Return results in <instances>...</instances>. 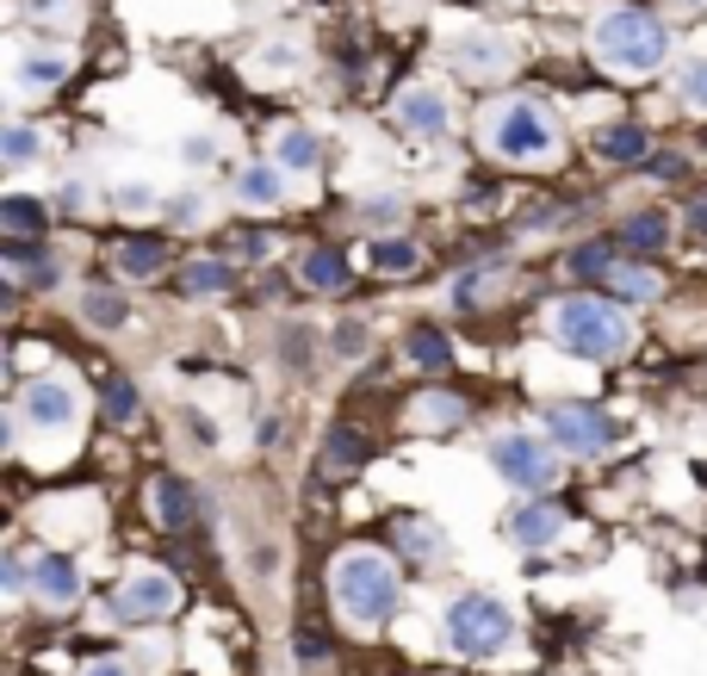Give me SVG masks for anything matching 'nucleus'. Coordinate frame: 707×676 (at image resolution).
<instances>
[{"label":"nucleus","instance_id":"nucleus-38","mask_svg":"<svg viewBox=\"0 0 707 676\" xmlns=\"http://www.w3.org/2000/svg\"><path fill=\"white\" fill-rule=\"evenodd\" d=\"M180 156H187V162H199V168H205V162H211V143H199V137H193L187 149H180Z\"/></svg>","mask_w":707,"mask_h":676},{"label":"nucleus","instance_id":"nucleus-31","mask_svg":"<svg viewBox=\"0 0 707 676\" xmlns=\"http://www.w3.org/2000/svg\"><path fill=\"white\" fill-rule=\"evenodd\" d=\"M373 268H378V273H409V268H416V242L378 237V242H373Z\"/></svg>","mask_w":707,"mask_h":676},{"label":"nucleus","instance_id":"nucleus-24","mask_svg":"<svg viewBox=\"0 0 707 676\" xmlns=\"http://www.w3.org/2000/svg\"><path fill=\"white\" fill-rule=\"evenodd\" d=\"M236 199L242 205H280V168H242L236 174Z\"/></svg>","mask_w":707,"mask_h":676},{"label":"nucleus","instance_id":"nucleus-40","mask_svg":"<svg viewBox=\"0 0 707 676\" xmlns=\"http://www.w3.org/2000/svg\"><path fill=\"white\" fill-rule=\"evenodd\" d=\"M683 7H707V0H683Z\"/></svg>","mask_w":707,"mask_h":676},{"label":"nucleus","instance_id":"nucleus-16","mask_svg":"<svg viewBox=\"0 0 707 676\" xmlns=\"http://www.w3.org/2000/svg\"><path fill=\"white\" fill-rule=\"evenodd\" d=\"M596 156L602 162H645L652 156V137H645V125H602L596 131Z\"/></svg>","mask_w":707,"mask_h":676},{"label":"nucleus","instance_id":"nucleus-20","mask_svg":"<svg viewBox=\"0 0 707 676\" xmlns=\"http://www.w3.org/2000/svg\"><path fill=\"white\" fill-rule=\"evenodd\" d=\"M602 292H614V299H627V304H645V299H658L664 292V280L652 268H614Z\"/></svg>","mask_w":707,"mask_h":676},{"label":"nucleus","instance_id":"nucleus-8","mask_svg":"<svg viewBox=\"0 0 707 676\" xmlns=\"http://www.w3.org/2000/svg\"><path fill=\"white\" fill-rule=\"evenodd\" d=\"M174 602H180V583L168 571H131L112 590V614H125V621H162V614H174Z\"/></svg>","mask_w":707,"mask_h":676},{"label":"nucleus","instance_id":"nucleus-35","mask_svg":"<svg viewBox=\"0 0 707 676\" xmlns=\"http://www.w3.org/2000/svg\"><path fill=\"white\" fill-rule=\"evenodd\" d=\"M118 211H131V218L156 211V193H149V187H125V193H118Z\"/></svg>","mask_w":707,"mask_h":676},{"label":"nucleus","instance_id":"nucleus-32","mask_svg":"<svg viewBox=\"0 0 707 676\" xmlns=\"http://www.w3.org/2000/svg\"><path fill=\"white\" fill-rule=\"evenodd\" d=\"M44 218H50V211H44L38 199H0V223H7L13 237H32Z\"/></svg>","mask_w":707,"mask_h":676},{"label":"nucleus","instance_id":"nucleus-36","mask_svg":"<svg viewBox=\"0 0 707 676\" xmlns=\"http://www.w3.org/2000/svg\"><path fill=\"white\" fill-rule=\"evenodd\" d=\"M87 676H137V670L125 658H100V664H87Z\"/></svg>","mask_w":707,"mask_h":676},{"label":"nucleus","instance_id":"nucleus-23","mask_svg":"<svg viewBox=\"0 0 707 676\" xmlns=\"http://www.w3.org/2000/svg\"><path fill=\"white\" fill-rule=\"evenodd\" d=\"M404 354H409L416 366H428V373H440L454 347H447V335H440L435 323H416V330H409V342H404Z\"/></svg>","mask_w":707,"mask_h":676},{"label":"nucleus","instance_id":"nucleus-14","mask_svg":"<svg viewBox=\"0 0 707 676\" xmlns=\"http://www.w3.org/2000/svg\"><path fill=\"white\" fill-rule=\"evenodd\" d=\"M347 280H354V268H347V249L323 242V249L304 254V285H316V292H347Z\"/></svg>","mask_w":707,"mask_h":676},{"label":"nucleus","instance_id":"nucleus-22","mask_svg":"<svg viewBox=\"0 0 707 676\" xmlns=\"http://www.w3.org/2000/svg\"><path fill=\"white\" fill-rule=\"evenodd\" d=\"M366 459V440L354 435V428H335L330 435V447H323V478H342V472H354Z\"/></svg>","mask_w":707,"mask_h":676},{"label":"nucleus","instance_id":"nucleus-11","mask_svg":"<svg viewBox=\"0 0 707 676\" xmlns=\"http://www.w3.org/2000/svg\"><path fill=\"white\" fill-rule=\"evenodd\" d=\"M559 534H565V509L547 503V497H534L509 516V540H521V547H552Z\"/></svg>","mask_w":707,"mask_h":676},{"label":"nucleus","instance_id":"nucleus-15","mask_svg":"<svg viewBox=\"0 0 707 676\" xmlns=\"http://www.w3.org/2000/svg\"><path fill=\"white\" fill-rule=\"evenodd\" d=\"M454 63L466 69V75L490 81V75H503V69L516 63V50H509V44H497V38H466V44L454 50Z\"/></svg>","mask_w":707,"mask_h":676},{"label":"nucleus","instance_id":"nucleus-17","mask_svg":"<svg viewBox=\"0 0 707 676\" xmlns=\"http://www.w3.org/2000/svg\"><path fill=\"white\" fill-rule=\"evenodd\" d=\"M118 268H125L131 280H156V273L168 268V242L162 237H131L125 249H118Z\"/></svg>","mask_w":707,"mask_h":676},{"label":"nucleus","instance_id":"nucleus-9","mask_svg":"<svg viewBox=\"0 0 707 676\" xmlns=\"http://www.w3.org/2000/svg\"><path fill=\"white\" fill-rule=\"evenodd\" d=\"M19 416L32 428H69L81 416V397H75V385H63V378H38V385L19 392Z\"/></svg>","mask_w":707,"mask_h":676},{"label":"nucleus","instance_id":"nucleus-4","mask_svg":"<svg viewBox=\"0 0 707 676\" xmlns=\"http://www.w3.org/2000/svg\"><path fill=\"white\" fill-rule=\"evenodd\" d=\"M447 645H454L459 658H497L509 639H516V621H509V609L497 596H485V590H466V596L447 602Z\"/></svg>","mask_w":707,"mask_h":676},{"label":"nucleus","instance_id":"nucleus-1","mask_svg":"<svg viewBox=\"0 0 707 676\" xmlns=\"http://www.w3.org/2000/svg\"><path fill=\"white\" fill-rule=\"evenodd\" d=\"M552 335H559V347L578 354V361H621L633 347L627 311L614 299H602V292H583V299L559 304V311H552Z\"/></svg>","mask_w":707,"mask_h":676},{"label":"nucleus","instance_id":"nucleus-12","mask_svg":"<svg viewBox=\"0 0 707 676\" xmlns=\"http://www.w3.org/2000/svg\"><path fill=\"white\" fill-rule=\"evenodd\" d=\"M397 125L416 131V137H440V131H447V94H435V87L397 94Z\"/></svg>","mask_w":707,"mask_h":676},{"label":"nucleus","instance_id":"nucleus-37","mask_svg":"<svg viewBox=\"0 0 707 676\" xmlns=\"http://www.w3.org/2000/svg\"><path fill=\"white\" fill-rule=\"evenodd\" d=\"M0 578H7V590H13V596H19V590H25V583H32V578H25V565H19V559H7V571H0Z\"/></svg>","mask_w":707,"mask_h":676},{"label":"nucleus","instance_id":"nucleus-26","mask_svg":"<svg viewBox=\"0 0 707 676\" xmlns=\"http://www.w3.org/2000/svg\"><path fill=\"white\" fill-rule=\"evenodd\" d=\"M621 268V261H614V242H583L578 254H571V273H578V280H596V285H609V273Z\"/></svg>","mask_w":707,"mask_h":676},{"label":"nucleus","instance_id":"nucleus-13","mask_svg":"<svg viewBox=\"0 0 707 676\" xmlns=\"http://www.w3.org/2000/svg\"><path fill=\"white\" fill-rule=\"evenodd\" d=\"M149 509H156L162 528H187V521L199 516V497H193L180 478H156V485H149Z\"/></svg>","mask_w":707,"mask_h":676},{"label":"nucleus","instance_id":"nucleus-3","mask_svg":"<svg viewBox=\"0 0 707 676\" xmlns=\"http://www.w3.org/2000/svg\"><path fill=\"white\" fill-rule=\"evenodd\" d=\"M596 56L621 75H652V69L670 56V32H664V19L640 13V7H614V13L596 19V32H590Z\"/></svg>","mask_w":707,"mask_h":676},{"label":"nucleus","instance_id":"nucleus-33","mask_svg":"<svg viewBox=\"0 0 707 676\" xmlns=\"http://www.w3.org/2000/svg\"><path fill=\"white\" fill-rule=\"evenodd\" d=\"M81 316H87V323H100V330H118V323H125V299H118V292H87Z\"/></svg>","mask_w":707,"mask_h":676},{"label":"nucleus","instance_id":"nucleus-29","mask_svg":"<svg viewBox=\"0 0 707 676\" xmlns=\"http://www.w3.org/2000/svg\"><path fill=\"white\" fill-rule=\"evenodd\" d=\"M676 94L689 112H707V56H689V63L676 69Z\"/></svg>","mask_w":707,"mask_h":676},{"label":"nucleus","instance_id":"nucleus-10","mask_svg":"<svg viewBox=\"0 0 707 676\" xmlns=\"http://www.w3.org/2000/svg\"><path fill=\"white\" fill-rule=\"evenodd\" d=\"M32 596L44 602V609H75V596H81V565L69 559V552H44L32 565Z\"/></svg>","mask_w":707,"mask_h":676},{"label":"nucleus","instance_id":"nucleus-39","mask_svg":"<svg viewBox=\"0 0 707 676\" xmlns=\"http://www.w3.org/2000/svg\"><path fill=\"white\" fill-rule=\"evenodd\" d=\"M689 230H701V237H707V199H701V205H695V211H689Z\"/></svg>","mask_w":707,"mask_h":676},{"label":"nucleus","instance_id":"nucleus-6","mask_svg":"<svg viewBox=\"0 0 707 676\" xmlns=\"http://www.w3.org/2000/svg\"><path fill=\"white\" fill-rule=\"evenodd\" d=\"M540 423H547V440L559 454H578V459H602V454H614V440H621L614 416L596 404H547Z\"/></svg>","mask_w":707,"mask_h":676},{"label":"nucleus","instance_id":"nucleus-7","mask_svg":"<svg viewBox=\"0 0 707 676\" xmlns=\"http://www.w3.org/2000/svg\"><path fill=\"white\" fill-rule=\"evenodd\" d=\"M490 466H497V478H509L516 490H540V497H547V490L559 485V472H565L559 447H552V440H534V435H503L490 447Z\"/></svg>","mask_w":707,"mask_h":676},{"label":"nucleus","instance_id":"nucleus-21","mask_svg":"<svg viewBox=\"0 0 707 676\" xmlns=\"http://www.w3.org/2000/svg\"><path fill=\"white\" fill-rule=\"evenodd\" d=\"M180 285H187V299H223L236 285V273H230V261H193Z\"/></svg>","mask_w":707,"mask_h":676},{"label":"nucleus","instance_id":"nucleus-5","mask_svg":"<svg viewBox=\"0 0 707 676\" xmlns=\"http://www.w3.org/2000/svg\"><path fill=\"white\" fill-rule=\"evenodd\" d=\"M552 143H559V125H552V112L534 106V100H509V106L490 118V149L503 162H540V156H552Z\"/></svg>","mask_w":707,"mask_h":676},{"label":"nucleus","instance_id":"nucleus-27","mask_svg":"<svg viewBox=\"0 0 707 676\" xmlns=\"http://www.w3.org/2000/svg\"><path fill=\"white\" fill-rule=\"evenodd\" d=\"M100 409H106V423H137V385L131 378H106L100 385Z\"/></svg>","mask_w":707,"mask_h":676},{"label":"nucleus","instance_id":"nucleus-30","mask_svg":"<svg viewBox=\"0 0 707 676\" xmlns=\"http://www.w3.org/2000/svg\"><path fill=\"white\" fill-rule=\"evenodd\" d=\"M416 423H423V428H454V423H466V404H459V397L428 392L423 404H416Z\"/></svg>","mask_w":707,"mask_h":676},{"label":"nucleus","instance_id":"nucleus-19","mask_svg":"<svg viewBox=\"0 0 707 676\" xmlns=\"http://www.w3.org/2000/svg\"><path fill=\"white\" fill-rule=\"evenodd\" d=\"M392 540L409 552V559H440V528L423 516H397L392 521Z\"/></svg>","mask_w":707,"mask_h":676},{"label":"nucleus","instance_id":"nucleus-2","mask_svg":"<svg viewBox=\"0 0 707 676\" xmlns=\"http://www.w3.org/2000/svg\"><path fill=\"white\" fill-rule=\"evenodd\" d=\"M330 590H335V609L361 627H385L397 614V571L378 559V552H342L330 565Z\"/></svg>","mask_w":707,"mask_h":676},{"label":"nucleus","instance_id":"nucleus-28","mask_svg":"<svg viewBox=\"0 0 707 676\" xmlns=\"http://www.w3.org/2000/svg\"><path fill=\"white\" fill-rule=\"evenodd\" d=\"M316 162H323V149H316V137H311V131H285V137H280V168H292V174H311Z\"/></svg>","mask_w":707,"mask_h":676},{"label":"nucleus","instance_id":"nucleus-34","mask_svg":"<svg viewBox=\"0 0 707 676\" xmlns=\"http://www.w3.org/2000/svg\"><path fill=\"white\" fill-rule=\"evenodd\" d=\"M0 156H7V168H25V162L38 156V137L25 125H7V149H0Z\"/></svg>","mask_w":707,"mask_h":676},{"label":"nucleus","instance_id":"nucleus-18","mask_svg":"<svg viewBox=\"0 0 707 676\" xmlns=\"http://www.w3.org/2000/svg\"><path fill=\"white\" fill-rule=\"evenodd\" d=\"M664 237H670V218H664V211H633V218L621 223V242H627L633 254H658Z\"/></svg>","mask_w":707,"mask_h":676},{"label":"nucleus","instance_id":"nucleus-25","mask_svg":"<svg viewBox=\"0 0 707 676\" xmlns=\"http://www.w3.org/2000/svg\"><path fill=\"white\" fill-rule=\"evenodd\" d=\"M63 75H69V56H63V50H32V56L19 63V81H25V87H56Z\"/></svg>","mask_w":707,"mask_h":676}]
</instances>
